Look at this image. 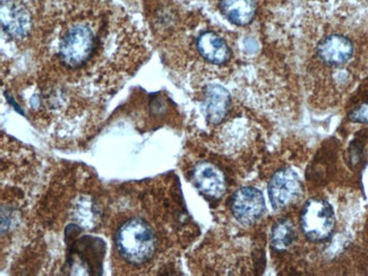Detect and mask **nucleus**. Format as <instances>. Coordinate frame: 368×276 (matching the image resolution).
I'll list each match as a JSON object with an SVG mask.
<instances>
[{
    "mask_svg": "<svg viewBox=\"0 0 368 276\" xmlns=\"http://www.w3.org/2000/svg\"><path fill=\"white\" fill-rule=\"evenodd\" d=\"M219 9L230 23L246 26L254 20L258 6L255 0H219Z\"/></svg>",
    "mask_w": 368,
    "mask_h": 276,
    "instance_id": "9b49d317",
    "label": "nucleus"
},
{
    "mask_svg": "<svg viewBox=\"0 0 368 276\" xmlns=\"http://www.w3.org/2000/svg\"><path fill=\"white\" fill-rule=\"evenodd\" d=\"M348 118L356 124H368V93L365 97L356 101L354 107L349 110Z\"/></svg>",
    "mask_w": 368,
    "mask_h": 276,
    "instance_id": "4468645a",
    "label": "nucleus"
},
{
    "mask_svg": "<svg viewBox=\"0 0 368 276\" xmlns=\"http://www.w3.org/2000/svg\"><path fill=\"white\" fill-rule=\"evenodd\" d=\"M316 83L331 105L357 83L368 67V21L348 1H335L317 18L313 47Z\"/></svg>",
    "mask_w": 368,
    "mask_h": 276,
    "instance_id": "f257e3e1",
    "label": "nucleus"
},
{
    "mask_svg": "<svg viewBox=\"0 0 368 276\" xmlns=\"http://www.w3.org/2000/svg\"><path fill=\"white\" fill-rule=\"evenodd\" d=\"M196 49L206 63L216 66L227 64L233 55V51L226 40L214 31H205L199 34L196 40Z\"/></svg>",
    "mask_w": 368,
    "mask_h": 276,
    "instance_id": "1a4fd4ad",
    "label": "nucleus"
},
{
    "mask_svg": "<svg viewBox=\"0 0 368 276\" xmlns=\"http://www.w3.org/2000/svg\"><path fill=\"white\" fill-rule=\"evenodd\" d=\"M72 253H76L89 265L90 274H101V262L105 255V243L102 240L86 235L75 243Z\"/></svg>",
    "mask_w": 368,
    "mask_h": 276,
    "instance_id": "f8f14e48",
    "label": "nucleus"
},
{
    "mask_svg": "<svg viewBox=\"0 0 368 276\" xmlns=\"http://www.w3.org/2000/svg\"><path fill=\"white\" fill-rule=\"evenodd\" d=\"M268 189L274 210H283L300 196L302 184L296 172L285 168L272 176Z\"/></svg>",
    "mask_w": 368,
    "mask_h": 276,
    "instance_id": "423d86ee",
    "label": "nucleus"
},
{
    "mask_svg": "<svg viewBox=\"0 0 368 276\" xmlns=\"http://www.w3.org/2000/svg\"><path fill=\"white\" fill-rule=\"evenodd\" d=\"M231 105L229 92L221 85L212 84L205 91V116L212 124L224 122Z\"/></svg>",
    "mask_w": 368,
    "mask_h": 276,
    "instance_id": "9d476101",
    "label": "nucleus"
},
{
    "mask_svg": "<svg viewBox=\"0 0 368 276\" xmlns=\"http://www.w3.org/2000/svg\"><path fill=\"white\" fill-rule=\"evenodd\" d=\"M296 231L289 220H281L274 225L271 232V246L274 252H285L294 243Z\"/></svg>",
    "mask_w": 368,
    "mask_h": 276,
    "instance_id": "ddd939ff",
    "label": "nucleus"
},
{
    "mask_svg": "<svg viewBox=\"0 0 368 276\" xmlns=\"http://www.w3.org/2000/svg\"><path fill=\"white\" fill-rule=\"evenodd\" d=\"M116 248L125 262L142 266L149 262L157 252V238L152 228L143 218H132L117 231Z\"/></svg>",
    "mask_w": 368,
    "mask_h": 276,
    "instance_id": "7ed1b4c3",
    "label": "nucleus"
},
{
    "mask_svg": "<svg viewBox=\"0 0 368 276\" xmlns=\"http://www.w3.org/2000/svg\"><path fill=\"white\" fill-rule=\"evenodd\" d=\"M99 0H74L70 17L65 18L61 28L56 55L61 66L78 70L91 63L99 49L100 28L98 18L102 9H97Z\"/></svg>",
    "mask_w": 368,
    "mask_h": 276,
    "instance_id": "f03ea898",
    "label": "nucleus"
},
{
    "mask_svg": "<svg viewBox=\"0 0 368 276\" xmlns=\"http://www.w3.org/2000/svg\"><path fill=\"white\" fill-rule=\"evenodd\" d=\"M231 212L243 225H251L258 221L266 212L263 193L254 187L241 188L231 197Z\"/></svg>",
    "mask_w": 368,
    "mask_h": 276,
    "instance_id": "39448f33",
    "label": "nucleus"
},
{
    "mask_svg": "<svg viewBox=\"0 0 368 276\" xmlns=\"http://www.w3.org/2000/svg\"><path fill=\"white\" fill-rule=\"evenodd\" d=\"M300 229L312 243H323L331 238L335 229V216L327 201L312 198L300 213Z\"/></svg>",
    "mask_w": 368,
    "mask_h": 276,
    "instance_id": "20e7f679",
    "label": "nucleus"
},
{
    "mask_svg": "<svg viewBox=\"0 0 368 276\" xmlns=\"http://www.w3.org/2000/svg\"><path fill=\"white\" fill-rule=\"evenodd\" d=\"M191 178L199 193L206 198L220 199L227 191V180L224 172L212 163H197Z\"/></svg>",
    "mask_w": 368,
    "mask_h": 276,
    "instance_id": "0eeeda50",
    "label": "nucleus"
},
{
    "mask_svg": "<svg viewBox=\"0 0 368 276\" xmlns=\"http://www.w3.org/2000/svg\"><path fill=\"white\" fill-rule=\"evenodd\" d=\"M3 30L15 39L28 36L32 28V16L28 9L17 0H4L1 3Z\"/></svg>",
    "mask_w": 368,
    "mask_h": 276,
    "instance_id": "6e6552de",
    "label": "nucleus"
}]
</instances>
